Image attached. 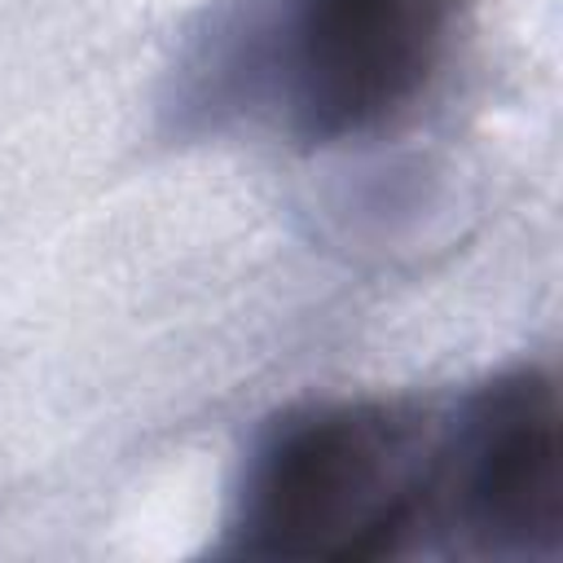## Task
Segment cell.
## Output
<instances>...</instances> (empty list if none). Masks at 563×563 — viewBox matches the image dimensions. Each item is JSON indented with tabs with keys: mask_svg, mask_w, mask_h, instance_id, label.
<instances>
[{
	"mask_svg": "<svg viewBox=\"0 0 563 563\" xmlns=\"http://www.w3.org/2000/svg\"><path fill=\"white\" fill-rule=\"evenodd\" d=\"M440 528V418L321 400L273 418L242 466L224 554L361 563Z\"/></svg>",
	"mask_w": 563,
	"mask_h": 563,
	"instance_id": "obj_1",
	"label": "cell"
},
{
	"mask_svg": "<svg viewBox=\"0 0 563 563\" xmlns=\"http://www.w3.org/2000/svg\"><path fill=\"white\" fill-rule=\"evenodd\" d=\"M457 0H273L233 48V75L264 88L308 145L369 136L440 75Z\"/></svg>",
	"mask_w": 563,
	"mask_h": 563,
	"instance_id": "obj_2",
	"label": "cell"
},
{
	"mask_svg": "<svg viewBox=\"0 0 563 563\" xmlns=\"http://www.w3.org/2000/svg\"><path fill=\"white\" fill-rule=\"evenodd\" d=\"M440 528L493 559L563 550V413L545 369H501L440 418Z\"/></svg>",
	"mask_w": 563,
	"mask_h": 563,
	"instance_id": "obj_3",
	"label": "cell"
}]
</instances>
